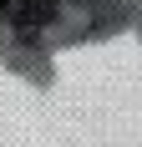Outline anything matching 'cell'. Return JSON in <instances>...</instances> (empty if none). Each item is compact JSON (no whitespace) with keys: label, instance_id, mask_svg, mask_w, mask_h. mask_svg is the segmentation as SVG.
<instances>
[{"label":"cell","instance_id":"obj_1","mask_svg":"<svg viewBox=\"0 0 142 147\" xmlns=\"http://www.w3.org/2000/svg\"><path fill=\"white\" fill-rule=\"evenodd\" d=\"M5 10L20 30H41L51 15H56V0H5Z\"/></svg>","mask_w":142,"mask_h":147},{"label":"cell","instance_id":"obj_2","mask_svg":"<svg viewBox=\"0 0 142 147\" xmlns=\"http://www.w3.org/2000/svg\"><path fill=\"white\" fill-rule=\"evenodd\" d=\"M0 10H5V0H0Z\"/></svg>","mask_w":142,"mask_h":147}]
</instances>
